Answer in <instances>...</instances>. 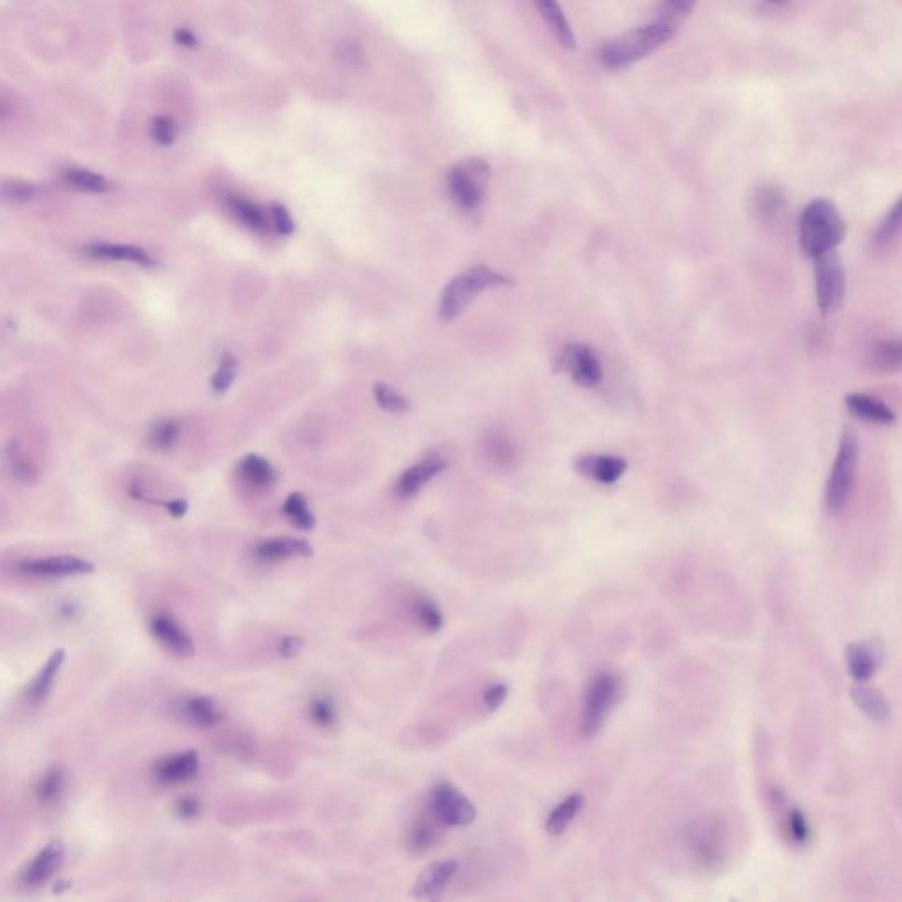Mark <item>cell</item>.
<instances>
[{"label": "cell", "instance_id": "obj_1", "mask_svg": "<svg viewBox=\"0 0 902 902\" xmlns=\"http://www.w3.org/2000/svg\"><path fill=\"white\" fill-rule=\"evenodd\" d=\"M846 237V224L836 205L829 200H814L800 215V249L807 258L816 259L836 251Z\"/></svg>", "mask_w": 902, "mask_h": 902}, {"label": "cell", "instance_id": "obj_2", "mask_svg": "<svg viewBox=\"0 0 902 902\" xmlns=\"http://www.w3.org/2000/svg\"><path fill=\"white\" fill-rule=\"evenodd\" d=\"M673 36V25L665 22L651 23L615 37L614 41H608L599 52V60L607 69L621 71L624 67L633 66L638 60L649 57L651 53L658 52L661 46L672 41Z\"/></svg>", "mask_w": 902, "mask_h": 902}, {"label": "cell", "instance_id": "obj_3", "mask_svg": "<svg viewBox=\"0 0 902 902\" xmlns=\"http://www.w3.org/2000/svg\"><path fill=\"white\" fill-rule=\"evenodd\" d=\"M508 286H513V281L487 265H476V267L469 268L466 272L457 275L455 279H451L448 286L444 288L441 302H439V316L444 321H451L466 311L467 307L473 304L474 298L481 295L483 291L492 288H508Z\"/></svg>", "mask_w": 902, "mask_h": 902}, {"label": "cell", "instance_id": "obj_4", "mask_svg": "<svg viewBox=\"0 0 902 902\" xmlns=\"http://www.w3.org/2000/svg\"><path fill=\"white\" fill-rule=\"evenodd\" d=\"M858 460H860V443L853 430L846 429L839 441L836 460L830 469L829 480L825 487V506L830 513H837L848 503L855 480H857Z\"/></svg>", "mask_w": 902, "mask_h": 902}, {"label": "cell", "instance_id": "obj_5", "mask_svg": "<svg viewBox=\"0 0 902 902\" xmlns=\"http://www.w3.org/2000/svg\"><path fill=\"white\" fill-rule=\"evenodd\" d=\"M621 677L615 672H601L585 689L584 705L580 714V732L585 737L598 735L607 723L610 712L621 696Z\"/></svg>", "mask_w": 902, "mask_h": 902}, {"label": "cell", "instance_id": "obj_6", "mask_svg": "<svg viewBox=\"0 0 902 902\" xmlns=\"http://www.w3.org/2000/svg\"><path fill=\"white\" fill-rule=\"evenodd\" d=\"M490 166L483 159L469 157L455 164L446 177V189L455 207L471 212L480 207L487 196Z\"/></svg>", "mask_w": 902, "mask_h": 902}, {"label": "cell", "instance_id": "obj_7", "mask_svg": "<svg viewBox=\"0 0 902 902\" xmlns=\"http://www.w3.org/2000/svg\"><path fill=\"white\" fill-rule=\"evenodd\" d=\"M429 813L437 823L453 829H464L476 820V806L459 788L448 781L434 784L429 793Z\"/></svg>", "mask_w": 902, "mask_h": 902}, {"label": "cell", "instance_id": "obj_8", "mask_svg": "<svg viewBox=\"0 0 902 902\" xmlns=\"http://www.w3.org/2000/svg\"><path fill=\"white\" fill-rule=\"evenodd\" d=\"M814 261L816 302L823 316L841 309L846 296V274L836 251L827 252Z\"/></svg>", "mask_w": 902, "mask_h": 902}, {"label": "cell", "instance_id": "obj_9", "mask_svg": "<svg viewBox=\"0 0 902 902\" xmlns=\"http://www.w3.org/2000/svg\"><path fill=\"white\" fill-rule=\"evenodd\" d=\"M557 369L566 372L578 386L594 388L603 379V367L594 349L585 344H570L557 358Z\"/></svg>", "mask_w": 902, "mask_h": 902}, {"label": "cell", "instance_id": "obj_10", "mask_svg": "<svg viewBox=\"0 0 902 902\" xmlns=\"http://www.w3.org/2000/svg\"><path fill=\"white\" fill-rule=\"evenodd\" d=\"M16 571L32 578L82 577L94 573V564L76 555H52L18 562Z\"/></svg>", "mask_w": 902, "mask_h": 902}, {"label": "cell", "instance_id": "obj_11", "mask_svg": "<svg viewBox=\"0 0 902 902\" xmlns=\"http://www.w3.org/2000/svg\"><path fill=\"white\" fill-rule=\"evenodd\" d=\"M64 858H66V850L60 841H53L45 846L36 857L30 860L20 874L22 887L27 890L45 887L48 881L59 874L60 869L64 866Z\"/></svg>", "mask_w": 902, "mask_h": 902}, {"label": "cell", "instance_id": "obj_12", "mask_svg": "<svg viewBox=\"0 0 902 902\" xmlns=\"http://www.w3.org/2000/svg\"><path fill=\"white\" fill-rule=\"evenodd\" d=\"M150 633L166 651L180 658H191L194 654V642L191 635L182 628V624L166 612H157L148 621Z\"/></svg>", "mask_w": 902, "mask_h": 902}, {"label": "cell", "instance_id": "obj_13", "mask_svg": "<svg viewBox=\"0 0 902 902\" xmlns=\"http://www.w3.org/2000/svg\"><path fill=\"white\" fill-rule=\"evenodd\" d=\"M459 871L457 860H439L425 867L420 876L416 878L415 885L411 888V895L418 901H434L444 894V890L450 887L451 880Z\"/></svg>", "mask_w": 902, "mask_h": 902}, {"label": "cell", "instance_id": "obj_14", "mask_svg": "<svg viewBox=\"0 0 902 902\" xmlns=\"http://www.w3.org/2000/svg\"><path fill=\"white\" fill-rule=\"evenodd\" d=\"M446 467H448V460L444 459L443 455H439L437 451H432L418 464L400 474L397 485H395L397 496L402 499L416 496L429 481L436 478L437 474L443 473Z\"/></svg>", "mask_w": 902, "mask_h": 902}, {"label": "cell", "instance_id": "obj_15", "mask_svg": "<svg viewBox=\"0 0 902 902\" xmlns=\"http://www.w3.org/2000/svg\"><path fill=\"white\" fill-rule=\"evenodd\" d=\"M200 772V755L198 751H182L175 755L164 756L154 765V779L164 786H175L193 781Z\"/></svg>", "mask_w": 902, "mask_h": 902}, {"label": "cell", "instance_id": "obj_16", "mask_svg": "<svg viewBox=\"0 0 902 902\" xmlns=\"http://www.w3.org/2000/svg\"><path fill=\"white\" fill-rule=\"evenodd\" d=\"M575 469L587 480L601 485H614L628 469V462L615 455L587 453L575 460Z\"/></svg>", "mask_w": 902, "mask_h": 902}, {"label": "cell", "instance_id": "obj_17", "mask_svg": "<svg viewBox=\"0 0 902 902\" xmlns=\"http://www.w3.org/2000/svg\"><path fill=\"white\" fill-rule=\"evenodd\" d=\"M883 661V647L876 640H862L848 645L846 665L857 682H867Z\"/></svg>", "mask_w": 902, "mask_h": 902}, {"label": "cell", "instance_id": "obj_18", "mask_svg": "<svg viewBox=\"0 0 902 902\" xmlns=\"http://www.w3.org/2000/svg\"><path fill=\"white\" fill-rule=\"evenodd\" d=\"M311 543L302 538L291 536H277L270 540L259 541L254 547V555L261 562H281L293 559V557H311Z\"/></svg>", "mask_w": 902, "mask_h": 902}, {"label": "cell", "instance_id": "obj_19", "mask_svg": "<svg viewBox=\"0 0 902 902\" xmlns=\"http://www.w3.org/2000/svg\"><path fill=\"white\" fill-rule=\"evenodd\" d=\"M846 407L851 415L857 416L862 422L873 425H892L895 422L894 411L883 400L867 393H850L846 397Z\"/></svg>", "mask_w": 902, "mask_h": 902}, {"label": "cell", "instance_id": "obj_20", "mask_svg": "<svg viewBox=\"0 0 902 902\" xmlns=\"http://www.w3.org/2000/svg\"><path fill=\"white\" fill-rule=\"evenodd\" d=\"M64 661H66V651L64 649L53 651L50 654V658L46 659L43 668L37 672L36 677L32 679V682L25 689V700L30 705H39V703L45 702L48 695H50V691H52L53 684H55V679H57Z\"/></svg>", "mask_w": 902, "mask_h": 902}, {"label": "cell", "instance_id": "obj_21", "mask_svg": "<svg viewBox=\"0 0 902 902\" xmlns=\"http://www.w3.org/2000/svg\"><path fill=\"white\" fill-rule=\"evenodd\" d=\"M533 4L538 9L541 18L547 23L550 32L559 41V45L564 50H575L577 48V37H575V32L571 29L570 22L564 15V11H562L561 4L557 0H533Z\"/></svg>", "mask_w": 902, "mask_h": 902}, {"label": "cell", "instance_id": "obj_22", "mask_svg": "<svg viewBox=\"0 0 902 902\" xmlns=\"http://www.w3.org/2000/svg\"><path fill=\"white\" fill-rule=\"evenodd\" d=\"M185 721L198 728H215L222 721V710L212 696H189L178 705Z\"/></svg>", "mask_w": 902, "mask_h": 902}, {"label": "cell", "instance_id": "obj_23", "mask_svg": "<svg viewBox=\"0 0 902 902\" xmlns=\"http://www.w3.org/2000/svg\"><path fill=\"white\" fill-rule=\"evenodd\" d=\"M85 251L92 258L127 261V263H134V265H140V267H156L157 265L156 259L150 256V252L145 251L143 247H138V245L97 242V244L87 245Z\"/></svg>", "mask_w": 902, "mask_h": 902}, {"label": "cell", "instance_id": "obj_24", "mask_svg": "<svg viewBox=\"0 0 902 902\" xmlns=\"http://www.w3.org/2000/svg\"><path fill=\"white\" fill-rule=\"evenodd\" d=\"M851 698L857 703L858 709L864 710L874 721L883 723L890 718V703L880 689L873 688L866 682H857L851 688Z\"/></svg>", "mask_w": 902, "mask_h": 902}, {"label": "cell", "instance_id": "obj_25", "mask_svg": "<svg viewBox=\"0 0 902 902\" xmlns=\"http://www.w3.org/2000/svg\"><path fill=\"white\" fill-rule=\"evenodd\" d=\"M582 807H584V797L580 793H573L561 800L548 814L547 823H545V832L548 836H562L573 820L577 818Z\"/></svg>", "mask_w": 902, "mask_h": 902}, {"label": "cell", "instance_id": "obj_26", "mask_svg": "<svg viewBox=\"0 0 902 902\" xmlns=\"http://www.w3.org/2000/svg\"><path fill=\"white\" fill-rule=\"evenodd\" d=\"M238 471H240L242 480L254 490H268L274 485L275 478H277L274 466L261 455H247L240 462Z\"/></svg>", "mask_w": 902, "mask_h": 902}, {"label": "cell", "instance_id": "obj_27", "mask_svg": "<svg viewBox=\"0 0 902 902\" xmlns=\"http://www.w3.org/2000/svg\"><path fill=\"white\" fill-rule=\"evenodd\" d=\"M226 207L230 208L231 215H233L238 222L245 224L247 228L256 231L268 230V222H270V219H268V215L265 214V210L259 207V205H256L254 201L242 198V196H228Z\"/></svg>", "mask_w": 902, "mask_h": 902}, {"label": "cell", "instance_id": "obj_28", "mask_svg": "<svg viewBox=\"0 0 902 902\" xmlns=\"http://www.w3.org/2000/svg\"><path fill=\"white\" fill-rule=\"evenodd\" d=\"M67 776L60 767H52L39 777L36 784V799L43 806L59 804L66 793Z\"/></svg>", "mask_w": 902, "mask_h": 902}, {"label": "cell", "instance_id": "obj_29", "mask_svg": "<svg viewBox=\"0 0 902 902\" xmlns=\"http://www.w3.org/2000/svg\"><path fill=\"white\" fill-rule=\"evenodd\" d=\"M871 363L878 372H899L902 370V337H888L876 342L871 355Z\"/></svg>", "mask_w": 902, "mask_h": 902}, {"label": "cell", "instance_id": "obj_30", "mask_svg": "<svg viewBox=\"0 0 902 902\" xmlns=\"http://www.w3.org/2000/svg\"><path fill=\"white\" fill-rule=\"evenodd\" d=\"M64 182L80 193L104 194L111 189L110 180L96 171L85 168H67L64 171Z\"/></svg>", "mask_w": 902, "mask_h": 902}, {"label": "cell", "instance_id": "obj_31", "mask_svg": "<svg viewBox=\"0 0 902 902\" xmlns=\"http://www.w3.org/2000/svg\"><path fill=\"white\" fill-rule=\"evenodd\" d=\"M413 615H415V621L418 622V626H420L425 633L434 635V633H439V631L443 629V612H441L436 603H434L432 599L427 598V596H418V598L415 599V603H413Z\"/></svg>", "mask_w": 902, "mask_h": 902}, {"label": "cell", "instance_id": "obj_32", "mask_svg": "<svg viewBox=\"0 0 902 902\" xmlns=\"http://www.w3.org/2000/svg\"><path fill=\"white\" fill-rule=\"evenodd\" d=\"M282 513H284L298 529L309 531V529H312V527L316 525L314 513H312L311 508H309V504H307V499H305L304 494H300V492H293V494L286 499V503L282 506Z\"/></svg>", "mask_w": 902, "mask_h": 902}, {"label": "cell", "instance_id": "obj_33", "mask_svg": "<svg viewBox=\"0 0 902 902\" xmlns=\"http://www.w3.org/2000/svg\"><path fill=\"white\" fill-rule=\"evenodd\" d=\"M899 237H902V196L895 201L894 207L881 222L873 242L876 247H887Z\"/></svg>", "mask_w": 902, "mask_h": 902}, {"label": "cell", "instance_id": "obj_34", "mask_svg": "<svg viewBox=\"0 0 902 902\" xmlns=\"http://www.w3.org/2000/svg\"><path fill=\"white\" fill-rule=\"evenodd\" d=\"M180 439V425L177 420H161L148 432V444L157 451H170Z\"/></svg>", "mask_w": 902, "mask_h": 902}, {"label": "cell", "instance_id": "obj_35", "mask_svg": "<svg viewBox=\"0 0 902 902\" xmlns=\"http://www.w3.org/2000/svg\"><path fill=\"white\" fill-rule=\"evenodd\" d=\"M8 466L9 473L15 480L22 481V483H34L36 481V466L32 464V460L15 443L9 444Z\"/></svg>", "mask_w": 902, "mask_h": 902}, {"label": "cell", "instance_id": "obj_36", "mask_svg": "<svg viewBox=\"0 0 902 902\" xmlns=\"http://www.w3.org/2000/svg\"><path fill=\"white\" fill-rule=\"evenodd\" d=\"M309 714H311L312 723L318 725L319 728L328 730L337 725V707L330 696H314L309 703Z\"/></svg>", "mask_w": 902, "mask_h": 902}, {"label": "cell", "instance_id": "obj_37", "mask_svg": "<svg viewBox=\"0 0 902 902\" xmlns=\"http://www.w3.org/2000/svg\"><path fill=\"white\" fill-rule=\"evenodd\" d=\"M237 370L238 362L235 355L224 353L221 358V363H219V367L215 370L214 378L210 381L214 393L222 395V393L228 392L231 385H233V381L237 378Z\"/></svg>", "mask_w": 902, "mask_h": 902}, {"label": "cell", "instance_id": "obj_38", "mask_svg": "<svg viewBox=\"0 0 902 902\" xmlns=\"http://www.w3.org/2000/svg\"><path fill=\"white\" fill-rule=\"evenodd\" d=\"M434 841H436V827L425 820V818H420V820L416 821L413 829L409 830V836H407L409 850L413 851V853H425L429 848H432Z\"/></svg>", "mask_w": 902, "mask_h": 902}, {"label": "cell", "instance_id": "obj_39", "mask_svg": "<svg viewBox=\"0 0 902 902\" xmlns=\"http://www.w3.org/2000/svg\"><path fill=\"white\" fill-rule=\"evenodd\" d=\"M374 399L378 402L379 407H383L388 413L400 415L409 411V402L404 395H400L393 386L378 383L374 386Z\"/></svg>", "mask_w": 902, "mask_h": 902}, {"label": "cell", "instance_id": "obj_40", "mask_svg": "<svg viewBox=\"0 0 902 902\" xmlns=\"http://www.w3.org/2000/svg\"><path fill=\"white\" fill-rule=\"evenodd\" d=\"M756 210L762 217H774L779 214V210L783 207V196L777 193L776 189H763L756 196Z\"/></svg>", "mask_w": 902, "mask_h": 902}, {"label": "cell", "instance_id": "obj_41", "mask_svg": "<svg viewBox=\"0 0 902 902\" xmlns=\"http://www.w3.org/2000/svg\"><path fill=\"white\" fill-rule=\"evenodd\" d=\"M696 0H661V22L672 25L675 20L688 16L695 8Z\"/></svg>", "mask_w": 902, "mask_h": 902}, {"label": "cell", "instance_id": "obj_42", "mask_svg": "<svg viewBox=\"0 0 902 902\" xmlns=\"http://www.w3.org/2000/svg\"><path fill=\"white\" fill-rule=\"evenodd\" d=\"M150 136H152V140L159 143V145L168 147L173 141L177 140V126H175V122L168 119V117H157V119L152 120Z\"/></svg>", "mask_w": 902, "mask_h": 902}, {"label": "cell", "instance_id": "obj_43", "mask_svg": "<svg viewBox=\"0 0 902 902\" xmlns=\"http://www.w3.org/2000/svg\"><path fill=\"white\" fill-rule=\"evenodd\" d=\"M485 453H487L488 460L497 462L501 466L508 464V462H513V459H515V453H513L511 444L506 443L503 437H490V439H487Z\"/></svg>", "mask_w": 902, "mask_h": 902}, {"label": "cell", "instance_id": "obj_44", "mask_svg": "<svg viewBox=\"0 0 902 902\" xmlns=\"http://www.w3.org/2000/svg\"><path fill=\"white\" fill-rule=\"evenodd\" d=\"M508 695H510V688H508L506 684H503V682H496V684H490V686L483 691L481 702L485 705V709L490 710V712H496V710L503 707Z\"/></svg>", "mask_w": 902, "mask_h": 902}, {"label": "cell", "instance_id": "obj_45", "mask_svg": "<svg viewBox=\"0 0 902 902\" xmlns=\"http://www.w3.org/2000/svg\"><path fill=\"white\" fill-rule=\"evenodd\" d=\"M788 832L795 843H807L811 829H809L806 814L802 813L800 809H793L792 813L788 814Z\"/></svg>", "mask_w": 902, "mask_h": 902}, {"label": "cell", "instance_id": "obj_46", "mask_svg": "<svg viewBox=\"0 0 902 902\" xmlns=\"http://www.w3.org/2000/svg\"><path fill=\"white\" fill-rule=\"evenodd\" d=\"M2 194L6 200L11 201H27L32 200L37 194L36 185L27 184V182H4Z\"/></svg>", "mask_w": 902, "mask_h": 902}, {"label": "cell", "instance_id": "obj_47", "mask_svg": "<svg viewBox=\"0 0 902 902\" xmlns=\"http://www.w3.org/2000/svg\"><path fill=\"white\" fill-rule=\"evenodd\" d=\"M270 214H272V222H274V228L277 230V233L291 235L295 231L293 217H291L288 208L284 207V205L274 203L272 208H270Z\"/></svg>", "mask_w": 902, "mask_h": 902}, {"label": "cell", "instance_id": "obj_48", "mask_svg": "<svg viewBox=\"0 0 902 902\" xmlns=\"http://www.w3.org/2000/svg\"><path fill=\"white\" fill-rule=\"evenodd\" d=\"M175 813H177L178 818H182L185 821L198 820L201 813H203V804H201L200 799L187 795V797H182V799L178 800L177 806H175Z\"/></svg>", "mask_w": 902, "mask_h": 902}, {"label": "cell", "instance_id": "obj_49", "mask_svg": "<svg viewBox=\"0 0 902 902\" xmlns=\"http://www.w3.org/2000/svg\"><path fill=\"white\" fill-rule=\"evenodd\" d=\"M302 647H304V640L300 636L286 635L279 640L277 652L281 654L282 658L291 659L295 658L296 654L302 651Z\"/></svg>", "mask_w": 902, "mask_h": 902}, {"label": "cell", "instance_id": "obj_50", "mask_svg": "<svg viewBox=\"0 0 902 902\" xmlns=\"http://www.w3.org/2000/svg\"><path fill=\"white\" fill-rule=\"evenodd\" d=\"M173 37H175L177 45L185 46V48H194V46L198 45V39L189 29H178Z\"/></svg>", "mask_w": 902, "mask_h": 902}, {"label": "cell", "instance_id": "obj_51", "mask_svg": "<svg viewBox=\"0 0 902 902\" xmlns=\"http://www.w3.org/2000/svg\"><path fill=\"white\" fill-rule=\"evenodd\" d=\"M82 614V610L78 605H74V603H64V605H60L59 615L64 619V621H74V619H78Z\"/></svg>", "mask_w": 902, "mask_h": 902}, {"label": "cell", "instance_id": "obj_52", "mask_svg": "<svg viewBox=\"0 0 902 902\" xmlns=\"http://www.w3.org/2000/svg\"><path fill=\"white\" fill-rule=\"evenodd\" d=\"M164 506H166V510L170 511L171 517L175 518L184 517L185 513H187V508H189L184 499H175V501H170Z\"/></svg>", "mask_w": 902, "mask_h": 902}, {"label": "cell", "instance_id": "obj_53", "mask_svg": "<svg viewBox=\"0 0 902 902\" xmlns=\"http://www.w3.org/2000/svg\"><path fill=\"white\" fill-rule=\"evenodd\" d=\"M769 2H774V4H786L788 0H769Z\"/></svg>", "mask_w": 902, "mask_h": 902}]
</instances>
